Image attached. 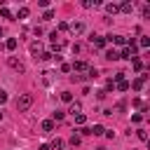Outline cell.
Instances as JSON below:
<instances>
[{"label": "cell", "mask_w": 150, "mask_h": 150, "mask_svg": "<svg viewBox=\"0 0 150 150\" xmlns=\"http://www.w3.org/2000/svg\"><path fill=\"white\" fill-rule=\"evenodd\" d=\"M30 105H33V94H21V96L16 98V110H19V112H26Z\"/></svg>", "instance_id": "1"}, {"label": "cell", "mask_w": 150, "mask_h": 150, "mask_svg": "<svg viewBox=\"0 0 150 150\" xmlns=\"http://www.w3.org/2000/svg\"><path fill=\"white\" fill-rule=\"evenodd\" d=\"M7 63H9V68H12V70H16V73H26V63H23L21 59L9 56V59H7Z\"/></svg>", "instance_id": "2"}, {"label": "cell", "mask_w": 150, "mask_h": 150, "mask_svg": "<svg viewBox=\"0 0 150 150\" xmlns=\"http://www.w3.org/2000/svg\"><path fill=\"white\" fill-rule=\"evenodd\" d=\"M40 82H42V87H52L54 84V73L52 70H45L42 77H40Z\"/></svg>", "instance_id": "3"}, {"label": "cell", "mask_w": 150, "mask_h": 150, "mask_svg": "<svg viewBox=\"0 0 150 150\" xmlns=\"http://www.w3.org/2000/svg\"><path fill=\"white\" fill-rule=\"evenodd\" d=\"M68 28H70L73 35H82V33H84V23H82V21H75V23H70Z\"/></svg>", "instance_id": "4"}, {"label": "cell", "mask_w": 150, "mask_h": 150, "mask_svg": "<svg viewBox=\"0 0 150 150\" xmlns=\"http://www.w3.org/2000/svg\"><path fill=\"white\" fill-rule=\"evenodd\" d=\"M145 80H148V75H141V77H136V80L131 82V87H134L136 91H141V89L145 87Z\"/></svg>", "instance_id": "5"}, {"label": "cell", "mask_w": 150, "mask_h": 150, "mask_svg": "<svg viewBox=\"0 0 150 150\" xmlns=\"http://www.w3.org/2000/svg\"><path fill=\"white\" fill-rule=\"evenodd\" d=\"M117 9H122L124 14H131V12H134V2H129V0H124L122 5H117Z\"/></svg>", "instance_id": "6"}, {"label": "cell", "mask_w": 150, "mask_h": 150, "mask_svg": "<svg viewBox=\"0 0 150 150\" xmlns=\"http://www.w3.org/2000/svg\"><path fill=\"white\" fill-rule=\"evenodd\" d=\"M30 54L38 59V56L42 54V42H30Z\"/></svg>", "instance_id": "7"}, {"label": "cell", "mask_w": 150, "mask_h": 150, "mask_svg": "<svg viewBox=\"0 0 150 150\" xmlns=\"http://www.w3.org/2000/svg\"><path fill=\"white\" fill-rule=\"evenodd\" d=\"M68 112H70V115H80V112H82V103H80V101H73L70 108H68Z\"/></svg>", "instance_id": "8"}, {"label": "cell", "mask_w": 150, "mask_h": 150, "mask_svg": "<svg viewBox=\"0 0 150 150\" xmlns=\"http://www.w3.org/2000/svg\"><path fill=\"white\" fill-rule=\"evenodd\" d=\"M40 127H42V131H45V134H49V131L54 129V120H45Z\"/></svg>", "instance_id": "9"}, {"label": "cell", "mask_w": 150, "mask_h": 150, "mask_svg": "<svg viewBox=\"0 0 150 150\" xmlns=\"http://www.w3.org/2000/svg\"><path fill=\"white\" fill-rule=\"evenodd\" d=\"M91 42H94V47H98V49H101V47H105V40H103L101 35H94V38H91Z\"/></svg>", "instance_id": "10"}, {"label": "cell", "mask_w": 150, "mask_h": 150, "mask_svg": "<svg viewBox=\"0 0 150 150\" xmlns=\"http://www.w3.org/2000/svg\"><path fill=\"white\" fill-rule=\"evenodd\" d=\"M89 131H91V136H101V134H105V129H103L101 124H94V127H91Z\"/></svg>", "instance_id": "11"}, {"label": "cell", "mask_w": 150, "mask_h": 150, "mask_svg": "<svg viewBox=\"0 0 150 150\" xmlns=\"http://www.w3.org/2000/svg\"><path fill=\"white\" fill-rule=\"evenodd\" d=\"M5 49H9V52H14V49H16V38H9V40L5 42Z\"/></svg>", "instance_id": "12"}, {"label": "cell", "mask_w": 150, "mask_h": 150, "mask_svg": "<svg viewBox=\"0 0 150 150\" xmlns=\"http://www.w3.org/2000/svg\"><path fill=\"white\" fill-rule=\"evenodd\" d=\"M120 59H127V61H134L136 56H134V54H131V52H129V49L124 47V49H122V54H120Z\"/></svg>", "instance_id": "13"}, {"label": "cell", "mask_w": 150, "mask_h": 150, "mask_svg": "<svg viewBox=\"0 0 150 150\" xmlns=\"http://www.w3.org/2000/svg\"><path fill=\"white\" fill-rule=\"evenodd\" d=\"M105 59H108V61H117V59H120V54H117L115 49H108V52H105Z\"/></svg>", "instance_id": "14"}, {"label": "cell", "mask_w": 150, "mask_h": 150, "mask_svg": "<svg viewBox=\"0 0 150 150\" xmlns=\"http://www.w3.org/2000/svg\"><path fill=\"white\" fill-rule=\"evenodd\" d=\"M73 68H75L77 73H80V70H89V63H87V61H77V63H75Z\"/></svg>", "instance_id": "15"}, {"label": "cell", "mask_w": 150, "mask_h": 150, "mask_svg": "<svg viewBox=\"0 0 150 150\" xmlns=\"http://www.w3.org/2000/svg\"><path fill=\"white\" fill-rule=\"evenodd\" d=\"M110 42H115V45H124L127 40H124V35H110Z\"/></svg>", "instance_id": "16"}, {"label": "cell", "mask_w": 150, "mask_h": 150, "mask_svg": "<svg viewBox=\"0 0 150 150\" xmlns=\"http://www.w3.org/2000/svg\"><path fill=\"white\" fill-rule=\"evenodd\" d=\"M61 101L63 103H73V94L70 91H61Z\"/></svg>", "instance_id": "17"}, {"label": "cell", "mask_w": 150, "mask_h": 150, "mask_svg": "<svg viewBox=\"0 0 150 150\" xmlns=\"http://www.w3.org/2000/svg\"><path fill=\"white\" fill-rule=\"evenodd\" d=\"M49 148H52V150H61V148H63V141H61V138H54Z\"/></svg>", "instance_id": "18"}, {"label": "cell", "mask_w": 150, "mask_h": 150, "mask_svg": "<svg viewBox=\"0 0 150 150\" xmlns=\"http://www.w3.org/2000/svg\"><path fill=\"white\" fill-rule=\"evenodd\" d=\"M105 12H108V14H117L120 9H117V5H115V2H110V5H105Z\"/></svg>", "instance_id": "19"}, {"label": "cell", "mask_w": 150, "mask_h": 150, "mask_svg": "<svg viewBox=\"0 0 150 150\" xmlns=\"http://www.w3.org/2000/svg\"><path fill=\"white\" fill-rule=\"evenodd\" d=\"M28 14H30V12H28V7H21V9L16 12V16H19V19H26Z\"/></svg>", "instance_id": "20"}, {"label": "cell", "mask_w": 150, "mask_h": 150, "mask_svg": "<svg viewBox=\"0 0 150 150\" xmlns=\"http://www.w3.org/2000/svg\"><path fill=\"white\" fill-rule=\"evenodd\" d=\"M38 59H40V61H49V59H54V54H49V52H42Z\"/></svg>", "instance_id": "21"}, {"label": "cell", "mask_w": 150, "mask_h": 150, "mask_svg": "<svg viewBox=\"0 0 150 150\" xmlns=\"http://www.w3.org/2000/svg\"><path fill=\"white\" fill-rule=\"evenodd\" d=\"M63 117H66V112H63V110H54V120H56V122H61Z\"/></svg>", "instance_id": "22"}, {"label": "cell", "mask_w": 150, "mask_h": 150, "mask_svg": "<svg viewBox=\"0 0 150 150\" xmlns=\"http://www.w3.org/2000/svg\"><path fill=\"white\" fill-rule=\"evenodd\" d=\"M136 136H138L141 141H148V131H145V129H138V131H136Z\"/></svg>", "instance_id": "23"}, {"label": "cell", "mask_w": 150, "mask_h": 150, "mask_svg": "<svg viewBox=\"0 0 150 150\" xmlns=\"http://www.w3.org/2000/svg\"><path fill=\"white\" fill-rule=\"evenodd\" d=\"M87 77H98V70H96V68H91V66H89V70H87Z\"/></svg>", "instance_id": "24"}, {"label": "cell", "mask_w": 150, "mask_h": 150, "mask_svg": "<svg viewBox=\"0 0 150 150\" xmlns=\"http://www.w3.org/2000/svg\"><path fill=\"white\" fill-rule=\"evenodd\" d=\"M117 89H120V91H127V89H129V82H124V80L117 82Z\"/></svg>", "instance_id": "25"}, {"label": "cell", "mask_w": 150, "mask_h": 150, "mask_svg": "<svg viewBox=\"0 0 150 150\" xmlns=\"http://www.w3.org/2000/svg\"><path fill=\"white\" fill-rule=\"evenodd\" d=\"M96 5H98L96 0H94V2H91V0H84V2H82V7H87V9H89V7H96Z\"/></svg>", "instance_id": "26"}, {"label": "cell", "mask_w": 150, "mask_h": 150, "mask_svg": "<svg viewBox=\"0 0 150 150\" xmlns=\"http://www.w3.org/2000/svg\"><path fill=\"white\" fill-rule=\"evenodd\" d=\"M0 14H2V16H5V19H12V12H9V9H7V7H2V9H0Z\"/></svg>", "instance_id": "27"}, {"label": "cell", "mask_w": 150, "mask_h": 150, "mask_svg": "<svg viewBox=\"0 0 150 150\" xmlns=\"http://www.w3.org/2000/svg\"><path fill=\"white\" fill-rule=\"evenodd\" d=\"M124 108H127V105H124V101H120V103L115 105V112H124Z\"/></svg>", "instance_id": "28"}, {"label": "cell", "mask_w": 150, "mask_h": 150, "mask_svg": "<svg viewBox=\"0 0 150 150\" xmlns=\"http://www.w3.org/2000/svg\"><path fill=\"white\" fill-rule=\"evenodd\" d=\"M52 16H54V12H52V9H47V12H45V14H42V19H45V21H49V19H52Z\"/></svg>", "instance_id": "29"}, {"label": "cell", "mask_w": 150, "mask_h": 150, "mask_svg": "<svg viewBox=\"0 0 150 150\" xmlns=\"http://www.w3.org/2000/svg\"><path fill=\"white\" fill-rule=\"evenodd\" d=\"M134 70H143V63L138 59H134Z\"/></svg>", "instance_id": "30"}, {"label": "cell", "mask_w": 150, "mask_h": 150, "mask_svg": "<svg viewBox=\"0 0 150 150\" xmlns=\"http://www.w3.org/2000/svg\"><path fill=\"white\" fill-rule=\"evenodd\" d=\"M84 120H87V117H84L82 112H80V115H75V122H77V124H84Z\"/></svg>", "instance_id": "31"}, {"label": "cell", "mask_w": 150, "mask_h": 150, "mask_svg": "<svg viewBox=\"0 0 150 150\" xmlns=\"http://www.w3.org/2000/svg\"><path fill=\"white\" fill-rule=\"evenodd\" d=\"M141 120H143V115H141V112H136V115H131V122H136V124H138Z\"/></svg>", "instance_id": "32"}, {"label": "cell", "mask_w": 150, "mask_h": 150, "mask_svg": "<svg viewBox=\"0 0 150 150\" xmlns=\"http://www.w3.org/2000/svg\"><path fill=\"white\" fill-rule=\"evenodd\" d=\"M70 145H73V148H75V145H80V136H75V134H73V138H70Z\"/></svg>", "instance_id": "33"}, {"label": "cell", "mask_w": 150, "mask_h": 150, "mask_svg": "<svg viewBox=\"0 0 150 150\" xmlns=\"http://www.w3.org/2000/svg\"><path fill=\"white\" fill-rule=\"evenodd\" d=\"M138 45H141V47H148V45H150V40H148V38H141V40H138Z\"/></svg>", "instance_id": "34"}, {"label": "cell", "mask_w": 150, "mask_h": 150, "mask_svg": "<svg viewBox=\"0 0 150 150\" xmlns=\"http://www.w3.org/2000/svg\"><path fill=\"white\" fill-rule=\"evenodd\" d=\"M5 101H7V91H5V89H0V103H5Z\"/></svg>", "instance_id": "35"}, {"label": "cell", "mask_w": 150, "mask_h": 150, "mask_svg": "<svg viewBox=\"0 0 150 150\" xmlns=\"http://www.w3.org/2000/svg\"><path fill=\"white\" fill-rule=\"evenodd\" d=\"M70 80H73V82H82V80H84V75H73Z\"/></svg>", "instance_id": "36"}, {"label": "cell", "mask_w": 150, "mask_h": 150, "mask_svg": "<svg viewBox=\"0 0 150 150\" xmlns=\"http://www.w3.org/2000/svg\"><path fill=\"white\" fill-rule=\"evenodd\" d=\"M0 38H2V28H0Z\"/></svg>", "instance_id": "37"}, {"label": "cell", "mask_w": 150, "mask_h": 150, "mask_svg": "<svg viewBox=\"0 0 150 150\" xmlns=\"http://www.w3.org/2000/svg\"><path fill=\"white\" fill-rule=\"evenodd\" d=\"M0 120H2V112H0Z\"/></svg>", "instance_id": "38"}]
</instances>
